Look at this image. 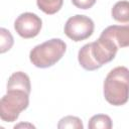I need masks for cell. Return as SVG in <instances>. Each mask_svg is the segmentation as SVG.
<instances>
[{
  "mask_svg": "<svg viewBox=\"0 0 129 129\" xmlns=\"http://www.w3.org/2000/svg\"><path fill=\"white\" fill-rule=\"evenodd\" d=\"M42 21L39 16L31 12H24L20 14L15 22L14 29L22 38H33L41 29Z\"/></svg>",
  "mask_w": 129,
  "mask_h": 129,
  "instance_id": "cell-6",
  "label": "cell"
},
{
  "mask_svg": "<svg viewBox=\"0 0 129 129\" xmlns=\"http://www.w3.org/2000/svg\"><path fill=\"white\" fill-rule=\"evenodd\" d=\"M93 20L86 16L77 14L70 17L64 24V34L74 41H82L89 38L94 32Z\"/></svg>",
  "mask_w": 129,
  "mask_h": 129,
  "instance_id": "cell-5",
  "label": "cell"
},
{
  "mask_svg": "<svg viewBox=\"0 0 129 129\" xmlns=\"http://www.w3.org/2000/svg\"><path fill=\"white\" fill-rule=\"evenodd\" d=\"M38 8L45 14H54L62 6L63 0H36Z\"/></svg>",
  "mask_w": 129,
  "mask_h": 129,
  "instance_id": "cell-10",
  "label": "cell"
},
{
  "mask_svg": "<svg viewBox=\"0 0 129 129\" xmlns=\"http://www.w3.org/2000/svg\"><path fill=\"white\" fill-rule=\"evenodd\" d=\"M58 129H66V128H71V129H83L84 125L82 120L79 117L76 116H66L62 117L57 124Z\"/></svg>",
  "mask_w": 129,
  "mask_h": 129,
  "instance_id": "cell-11",
  "label": "cell"
},
{
  "mask_svg": "<svg viewBox=\"0 0 129 129\" xmlns=\"http://www.w3.org/2000/svg\"><path fill=\"white\" fill-rule=\"evenodd\" d=\"M0 36H1V40H0V52L4 53L6 51H8L12 45H13V36L10 33L9 30H7L6 28H0Z\"/></svg>",
  "mask_w": 129,
  "mask_h": 129,
  "instance_id": "cell-12",
  "label": "cell"
},
{
  "mask_svg": "<svg viewBox=\"0 0 129 129\" xmlns=\"http://www.w3.org/2000/svg\"><path fill=\"white\" fill-rule=\"evenodd\" d=\"M97 0H72V3L80 9H89L91 7L94 6V4L96 3Z\"/></svg>",
  "mask_w": 129,
  "mask_h": 129,
  "instance_id": "cell-13",
  "label": "cell"
},
{
  "mask_svg": "<svg viewBox=\"0 0 129 129\" xmlns=\"http://www.w3.org/2000/svg\"><path fill=\"white\" fill-rule=\"evenodd\" d=\"M67 44L60 38H51L34 46L29 53V59L33 66L46 69L55 64L64 54Z\"/></svg>",
  "mask_w": 129,
  "mask_h": 129,
  "instance_id": "cell-3",
  "label": "cell"
},
{
  "mask_svg": "<svg viewBox=\"0 0 129 129\" xmlns=\"http://www.w3.org/2000/svg\"><path fill=\"white\" fill-rule=\"evenodd\" d=\"M111 14L113 19L118 22H129V1L122 0L115 3L111 10Z\"/></svg>",
  "mask_w": 129,
  "mask_h": 129,
  "instance_id": "cell-8",
  "label": "cell"
},
{
  "mask_svg": "<svg viewBox=\"0 0 129 129\" xmlns=\"http://www.w3.org/2000/svg\"><path fill=\"white\" fill-rule=\"evenodd\" d=\"M101 34L111 38L118 47L129 46V24L108 26Z\"/></svg>",
  "mask_w": 129,
  "mask_h": 129,
  "instance_id": "cell-7",
  "label": "cell"
},
{
  "mask_svg": "<svg viewBox=\"0 0 129 129\" xmlns=\"http://www.w3.org/2000/svg\"><path fill=\"white\" fill-rule=\"evenodd\" d=\"M118 48L111 38L101 34L96 41L85 44L79 50V63L86 71L98 70L114 59Z\"/></svg>",
  "mask_w": 129,
  "mask_h": 129,
  "instance_id": "cell-1",
  "label": "cell"
},
{
  "mask_svg": "<svg viewBox=\"0 0 129 129\" xmlns=\"http://www.w3.org/2000/svg\"><path fill=\"white\" fill-rule=\"evenodd\" d=\"M105 100L113 106H122L129 100V69L116 67L111 70L103 87Z\"/></svg>",
  "mask_w": 129,
  "mask_h": 129,
  "instance_id": "cell-2",
  "label": "cell"
},
{
  "mask_svg": "<svg viewBox=\"0 0 129 129\" xmlns=\"http://www.w3.org/2000/svg\"><path fill=\"white\" fill-rule=\"evenodd\" d=\"M30 92L19 88H7L0 100V117L4 122H14L29 105Z\"/></svg>",
  "mask_w": 129,
  "mask_h": 129,
  "instance_id": "cell-4",
  "label": "cell"
},
{
  "mask_svg": "<svg viewBox=\"0 0 129 129\" xmlns=\"http://www.w3.org/2000/svg\"><path fill=\"white\" fill-rule=\"evenodd\" d=\"M113 126L111 118L106 114H97L91 117L88 123L89 129H111Z\"/></svg>",
  "mask_w": 129,
  "mask_h": 129,
  "instance_id": "cell-9",
  "label": "cell"
}]
</instances>
